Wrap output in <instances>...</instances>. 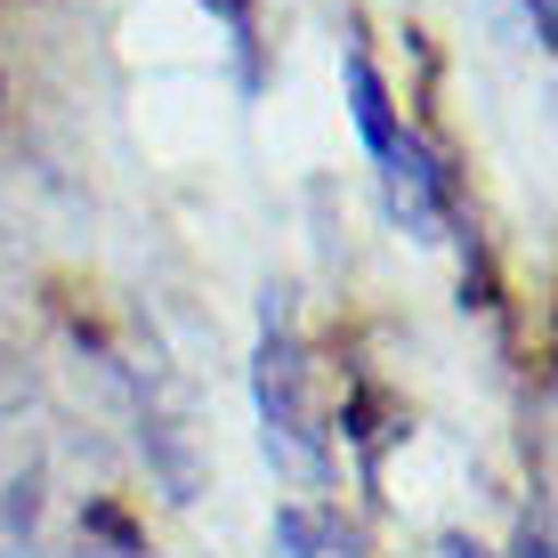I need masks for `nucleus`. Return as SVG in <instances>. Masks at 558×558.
<instances>
[{"label": "nucleus", "mask_w": 558, "mask_h": 558, "mask_svg": "<svg viewBox=\"0 0 558 558\" xmlns=\"http://www.w3.org/2000/svg\"><path fill=\"white\" fill-rule=\"evenodd\" d=\"M252 397H259V429H267V453L300 477H324V429H316V405H307V349L292 332V307L283 292H267V332H259V364H252Z\"/></svg>", "instance_id": "1"}, {"label": "nucleus", "mask_w": 558, "mask_h": 558, "mask_svg": "<svg viewBox=\"0 0 558 558\" xmlns=\"http://www.w3.org/2000/svg\"><path fill=\"white\" fill-rule=\"evenodd\" d=\"M389 195H397V210H405L413 235H453V170L437 162L421 138L389 146Z\"/></svg>", "instance_id": "2"}, {"label": "nucleus", "mask_w": 558, "mask_h": 558, "mask_svg": "<svg viewBox=\"0 0 558 558\" xmlns=\"http://www.w3.org/2000/svg\"><path fill=\"white\" fill-rule=\"evenodd\" d=\"M349 106H356V130H364V146L389 162V146L405 138L397 130V98H389V82H380V65L364 49H349Z\"/></svg>", "instance_id": "3"}, {"label": "nucleus", "mask_w": 558, "mask_h": 558, "mask_svg": "<svg viewBox=\"0 0 558 558\" xmlns=\"http://www.w3.org/2000/svg\"><path fill=\"white\" fill-rule=\"evenodd\" d=\"M210 16L227 25V49L243 65V89H259V0H203Z\"/></svg>", "instance_id": "4"}, {"label": "nucleus", "mask_w": 558, "mask_h": 558, "mask_svg": "<svg viewBox=\"0 0 558 558\" xmlns=\"http://www.w3.org/2000/svg\"><path fill=\"white\" fill-rule=\"evenodd\" d=\"M518 558H550V526H543V518H526V526H518Z\"/></svg>", "instance_id": "5"}, {"label": "nucleus", "mask_w": 558, "mask_h": 558, "mask_svg": "<svg viewBox=\"0 0 558 558\" xmlns=\"http://www.w3.org/2000/svg\"><path fill=\"white\" fill-rule=\"evenodd\" d=\"M437 558H486V550H477L470 534H446V543H437Z\"/></svg>", "instance_id": "6"}]
</instances>
